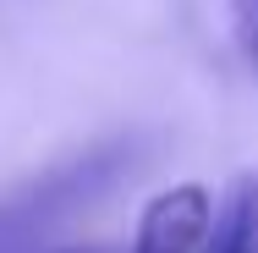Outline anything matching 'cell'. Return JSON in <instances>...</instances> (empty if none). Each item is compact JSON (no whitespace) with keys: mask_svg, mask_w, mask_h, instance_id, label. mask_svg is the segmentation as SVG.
Segmentation results:
<instances>
[{"mask_svg":"<svg viewBox=\"0 0 258 253\" xmlns=\"http://www.w3.org/2000/svg\"><path fill=\"white\" fill-rule=\"evenodd\" d=\"M72 253H104V248H72Z\"/></svg>","mask_w":258,"mask_h":253,"instance_id":"cell-5","label":"cell"},{"mask_svg":"<svg viewBox=\"0 0 258 253\" xmlns=\"http://www.w3.org/2000/svg\"><path fill=\"white\" fill-rule=\"evenodd\" d=\"M126 171H132V143H99V149H88L83 160L50 171L44 182L0 198V242H28L39 231H55L77 209L99 204Z\"/></svg>","mask_w":258,"mask_h":253,"instance_id":"cell-1","label":"cell"},{"mask_svg":"<svg viewBox=\"0 0 258 253\" xmlns=\"http://www.w3.org/2000/svg\"><path fill=\"white\" fill-rule=\"evenodd\" d=\"M231 28H236L242 55L258 66V0H231Z\"/></svg>","mask_w":258,"mask_h":253,"instance_id":"cell-4","label":"cell"},{"mask_svg":"<svg viewBox=\"0 0 258 253\" xmlns=\"http://www.w3.org/2000/svg\"><path fill=\"white\" fill-rule=\"evenodd\" d=\"M204 231H209V193L198 182H181L143 209L132 253H198Z\"/></svg>","mask_w":258,"mask_h":253,"instance_id":"cell-2","label":"cell"},{"mask_svg":"<svg viewBox=\"0 0 258 253\" xmlns=\"http://www.w3.org/2000/svg\"><path fill=\"white\" fill-rule=\"evenodd\" d=\"M204 253H258V176L236 182L214 231H204Z\"/></svg>","mask_w":258,"mask_h":253,"instance_id":"cell-3","label":"cell"}]
</instances>
